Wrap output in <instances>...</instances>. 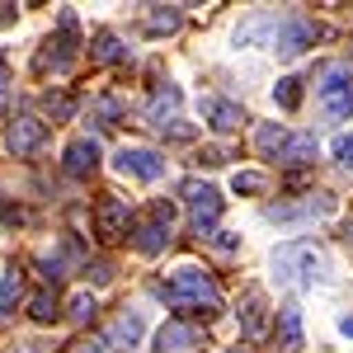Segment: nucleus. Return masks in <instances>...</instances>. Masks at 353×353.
I'll list each match as a JSON object with an SVG mask.
<instances>
[{"mask_svg":"<svg viewBox=\"0 0 353 353\" xmlns=\"http://www.w3.org/2000/svg\"><path fill=\"white\" fill-rule=\"evenodd\" d=\"M273 278L278 283H297V288H316L325 283V254L311 241H288L273 250Z\"/></svg>","mask_w":353,"mask_h":353,"instance_id":"nucleus-1","label":"nucleus"},{"mask_svg":"<svg viewBox=\"0 0 353 353\" xmlns=\"http://www.w3.org/2000/svg\"><path fill=\"white\" fill-rule=\"evenodd\" d=\"M156 297H165L170 306H212L217 311V288L198 264H179L165 283H156Z\"/></svg>","mask_w":353,"mask_h":353,"instance_id":"nucleus-2","label":"nucleus"},{"mask_svg":"<svg viewBox=\"0 0 353 353\" xmlns=\"http://www.w3.org/2000/svg\"><path fill=\"white\" fill-rule=\"evenodd\" d=\"M321 104H325V113L339 118V123L353 118V71L344 61L325 66V76H321Z\"/></svg>","mask_w":353,"mask_h":353,"instance_id":"nucleus-3","label":"nucleus"},{"mask_svg":"<svg viewBox=\"0 0 353 353\" xmlns=\"http://www.w3.org/2000/svg\"><path fill=\"white\" fill-rule=\"evenodd\" d=\"M170 221H174V203L156 198V203L146 208V217L137 221L132 245L141 250V254H161V250H165V241H170Z\"/></svg>","mask_w":353,"mask_h":353,"instance_id":"nucleus-4","label":"nucleus"},{"mask_svg":"<svg viewBox=\"0 0 353 353\" xmlns=\"http://www.w3.org/2000/svg\"><path fill=\"white\" fill-rule=\"evenodd\" d=\"M184 203H189V217H193V231H198V236H208V231L217 226L221 208H226V198H221L212 184H198V179L184 184Z\"/></svg>","mask_w":353,"mask_h":353,"instance_id":"nucleus-5","label":"nucleus"},{"mask_svg":"<svg viewBox=\"0 0 353 353\" xmlns=\"http://www.w3.org/2000/svg\"><path fill=\"white\" fill-rule=\"evenodd\" d=\"M113 165H118V174L141 179V184H156V179L165 174V156L151 151V146H123V151L113 156Z\"/></svg>","mask_w":353,"mask_h":353,"instance_id":"nucleus-6","label":"nucleus"},{"mask_svg":"<svg viewBox=\"0 0 353 353\" xmlns=\"http://www.w3.org/2000/svg\"><path fill=\"white\" fill-rule=\"evenodd\" d=\"M128 226H132L128 203H123V198H113V193H104V198L94 203V236H99V241H123V236H128Z\"/></svg>","mask_w":353,"mask_h":353,"instance_id":"nucleus-7","label":"nucleus"},{"mask_svg":"<svg viewBox=\"0 0 353 353\" xmlns=\"http://www.w3.org/2000/svg\"><path fill=\"white\" fill-rule=\"evenodd\" d=\"M316 38H321V28L311 24V19H297V14H292V19H283L278 33H273V52L278 57H297V52H306Z\"/></svg>","mask_w":353,"mask_h":353,"instance_id":"nucleus-8","label":"nucleus"},{"mask_svg":"<svg viewBox=\"0 0 353 353\" xmlns=\"http://www.w3.org/2000/svg\"><path fill=\"white\" fill-rule=\"evenodd\" d=\"M334 212V198L330 193H311L306 203H278V208H269V221H311V217H330Z\"/></svg>","mask_w":353,"mask_h":353,"instance_id":"nucleus-9","label":"nucleus"},{"mask_svg":"<svg viewBox=\"0 0 353 353\" xmlns=\"http://www.w3.org/2000/svg\"><path fill=\"white\" fill-rule=\"evenodd\" d=\"M198 349V330L184 321H165L156 330V353H193Z\"/></svg>","mask_w":353,"mask_h":353,"instance_id":"nucleus-10","label":"nucleus"},{"mask_svg":"<svg viewBox=\"0 0 353 353\" xmlns=\"http://www.w3.org/2000/svg\"><path fill=\"white\" fill-rule=\"evenodd\" d=\"M241 330H245V339H259L269 330V301H264L259 288H250L241 301Z\"/></svg>","mask_w":353,"mask_h":353,"instance_id":"nucleus-11","label":"nucleus"},{"mask_svg":"<svg viewBox=\"0 0 353 353\" xmlns=\"http://www.w3.org/2000/svg\"><path fill=\"white\" fill-rule=\"evenodd\" d=\"M43 141H48V123H38V118H19L10 128V151L14 156H33Z\"/></svg>","mask_w":353,"mask_h":353,"instance_id":"nucleus-12","label":"nucleus"},{"mask_svg":"<svg viewBox=\"0 0 353 353\" xmlns=\"http://www.w3.org/2000/svg\"><path fill=\"white\" fill-rule=\"evenodd\" d=\"M66 174H76V179H85V174H94L99 170V146L90 141V137H76L71 146H66Z\"/></svg>","mask_w":353,"mask_h":353,"instance_id":"nucleus-13","label":"nucleus"},{"mask_svg":"<svg viewBox=\"0 0 353 353\" xmlns=\"http://www.w3.org/2000/svg\"><path fill=\"white\" fill-rule=\"evenodd\" d=\"M203 118H208L217 132H236V128L245 123L241 104H231V99H217V94H208V99H203Z\"/></svg>","mask_w":353,"mask_h":353,"instance_id":"nucleus-14","label":"nucleus"},{"mask_svg":"<svg viewBox=\"0 0 353 353\" xmlns=\"http://www.w3.org/2000/svg\"><path fill=\"white\" fill-rule=\"evenodd\" d=\"M301 306L297 301H288V306H278V349H288V353H297L301 349Z\"/></svg>","mask_w":353,"mask_h":353,"instance_id":"nucleus-15","label":"nucleus"},{"mask_svg":"<svg viewBox=\"0 0 353 353\" xmlns=\"http://www.w3.org/2000/svg\"><path fill=\"white\" fill-rule=\"evenodd\" d=\"M174 109H179V85H165L161 94L151 99V113H146V123L165 132V123H179V118H174Z\"/></svg>","mask_w":353,"mask_h":353,"instance_id":"nucleus-16","label":"nucleus"},{"mask_svg":"<svg viewBox=\"0 0 353 353\" xmlns=\"http://www.w3.org/2000/svg\"><path fill=\"white\" fill-rule=\"evenodd\" d=\"M141 334H146L141 311H123V316L113 321V344H123V349H137V344H141Z\"/></svg>","mask_w":353,"mask_h":353,"instance_id":"nucleus-17","label":"nucleus"},{"mask_svg":"<svg viewBox=\"0 0 353 353\" xmlns=\"http://www.w3.org/2000/svg\"><path fill=\"white\" fill-rule=\"evenodd\" d=\"M273 161H283V165H306V161H316V137H292L288 132V141L278 146V156Z\"/></svg>","mask_w":353,"mask_h":353,"instance_id":"nucleus-18","label":"nucleus"},{"mask_svg":"<svg viewBox=\"0 0 353 353\" xmlns=\"http://www.w3.org/2000/svg\"><path fill=\"white\" fill-rule=\"evenodd\" d=\"M90 57L109 66V61H128V48H123L113 33H94V43H90Z\"/></svg>","mask_w":353,"mask_h":353,"instance_id":"nucleus-19","label":"nucleus"},{"mask_svg":"<svg viewBox=\"0 0 353 353\" xmlns=\"http://www.w3.org/2000/svg\"><path fill=\"white\" fill-rule=\"evenodd\" d=\"M273 104H278V109H297L301 104V81L297 76H283V81L273 85Z\"/></svg>","mask_w":353,"mask_h":353,"instance_id":"nucleus-20","label":"nucleus"},{"mask_svg":"<svg viewBox=\"0 0 353 353\" xmlns=\"http://www.w3.org/2000/svg\"><path fill=\"white\" fill-rule=\"evenodd\" d=\"M19 292H24V278H19V273H5V278H0V321L10 316V306L19 301Z\"/></svg>","mask_w":353,"mask_h":353,"instance_id":"nucleus-21","label":"nucleus"},{"mask_svg":"<svg viewBox=\"0 0 353 353\" xmlns=\"http://www.w3.org/2000/svg\"><path fill=\"white\" fill-rule=\"evenodd\" d=\"M146 28H151V33H174V28H179V10H174V5H156V14L146 19Z\"/></svg>","mask_w":353,"mask_h":353,"instance_id":"nucleus-22","label":"nucleus"},{"mask_svg":"<svg viewBox=\"0 0 353 353\" xmlns=\"http://www.w3.org/2000/svg\"><path fill=\"white\" fill-rule=\"evenodd\" d=\"M28 316H33V321H43V325L57 321V292H38V297L28 301Z\"/></svg>","mask_w":353,"mask_h":353,"instance_id":"nucleus-23","label":"nucleus"},{"mask_svg":"<svg viewBox=\"0 0 353 353\" xmlns=\"http://www.w3.org/2000/svg\"><path fill=\"white\" fill-rule=\"evenodd\" d=\"M231 189H236V193H264V174H254V170H236Z\"/></svg>","mask_w":353,"mask_h":353,"instance_id":"nucleus-24","label":"nucleus"},{"mask_svg":"<svg viewBox=\"0 0 353 353\" xmlns=\"http://www.w3.org/2000/svg\"><path fill=\"white\" fill-rule=\"evenodd\" d=\"M330 156H334L339 165H349V170H353V132L334 137V141H330Z\"/></svg>","mask_w":353,"mask_h":353,"instance_id":"nucleus-25","label":"nucleus"},{"mask_svg":"<svg viewBox=\"0 0 353 353\" xmlns=\"http://www.w3.org/2000/svg\"><path fill=\"white\" fill-rule=\"evenodd\" d=\"M90 316H94V297H90V292H81V297H71V321H76V325H85Z\"/></svg>","mask_w":353,"mask_h":353,"instance_id":"nucleus-26","label":"nucleus"},{"mask_svg":"<svg viewBox=\"0 0 353 353\" xmlns=\"http://www.w3.org/2000/svg\"><path fill=\"white\" fill-rule=\"evenodd\" d=\"M71 109H76V104H71L66 94H48V113H52V118H71Z\"/></svg>","mask_w":353,"mask_h":353,"instance_id":"nucleus-27","label":"nucleus"},{"mask_svg":"<svg viewBox=\"0 0 353 353\" xmlns=\"http://www.w3.org/2000/svg\"><path fill=\"white\" fill-rule=\"evenodd\" d=\"M236 245H241V241H236V236H231V231H217V250H226V254H231V250H236Z\"/></svg>","mask_w":353,"mask_h":353,"instance_id":"nucleus-28","label":"nucleus"},{"mask_svg":"<svg viewBox=\"0 0 353 353\" xmlns=\"http://www.w3.org/2000/svg\"><path fill=\"white\" fill-rule=\"evenodd\" d=\"M90 278H94V283H109L113 269H109V264H94V269H90Z\"/></svg>","mask_w":353,"mask_h":353,"instance_id":"nucleus-29","label":"nucleus"},{"mask_svg":"<svg viewBox=\"0 0 353 353\" xmlns=\"http://www.w3.org/2000/svg\"><path fill=\"white\" fill-rule=\"evenodd\" d=\"M14 14H19L14 5H0V24H14Z\"/></svg>","mask_w":353,"mask_h":353,"instance_id":"nucleus-30","label":"nucleus"},{"mask_svg":"<svg viewBox=\"0 0 353 353\" xmlns=\"http://www.w3.org/2000/svg\"><path fill=\"white\" fill-rule=\"evenodd\" d=\"M76 353H104V344H99V339H90V344H81Z\"/></svg>","mask_w":353,"mask_h":353,"instance_id":"nucleus-31","label":"nucleus"},{"mask_svg":"<svg viewBox=\"0 0 353 353\" xmlns=\"http://www.w3.org/2000/svg\"><path fill=\"white\" fill-rule=\"evenodd\" d=\"M5 85H10V71H5V57H0V94H5Z\"/></svg>","mask_w":353,"mask_h":353,"instance_id":"nucleus-32","label":"nucleus"},{"mask_svg":"<svg viewBox=\"0 0 353 353\" xmlns=\"http://www.w3.org/2000/svg\"><path fill=\"white\" fill-rule=\"evenodd\" d=\"M339 330H344V334L353 339V316H344V321H339Z\"/></svg>","mask_w":353,"mask_h":353,"instance_id":"nucleus-33","label":"nucleus"},{"mask_svg":"<svg viewBox=\"0 0 353 353\" xmlns=\"http://www.w3.org/2000/svg\"><path fill=\"white\" fill-rule=\"evenodd\" d=\"M19 349L24 353H43V344H19Z\"/></svg>","mask_w":353,"mask_h":353,"instance_id":"nucleus-34","label":"nucleus"},{"mask_svg":"<svg viewBox=\"0 0 353 353\" xmlns=\"http://www.w3.org/2000/svg\"><path fill=\"white\" fill-rule=\"evenodd\" d=\"M231 353H245V349H231Z\"/></svg>","mask_w":353,"mask_h":353,"instance_id":"nucleus-35","label":"nucleus"}]
</instances>
